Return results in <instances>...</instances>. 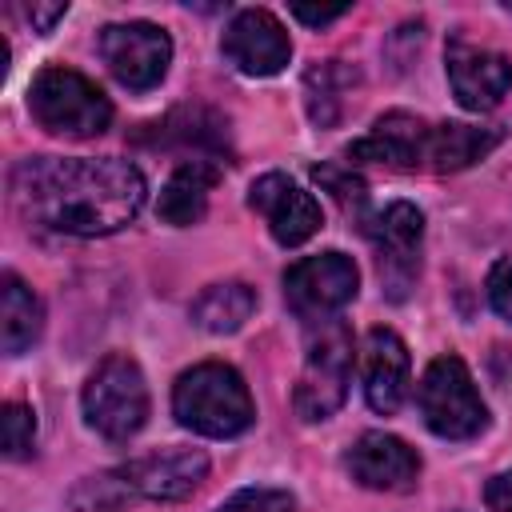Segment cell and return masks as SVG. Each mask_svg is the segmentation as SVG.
Returning <instances> with one entry per match:
<instances>
[{"instance_id":"obj_26","label":"cell","mask_w":512,"mask_h":512,"mask_svg":"<svg viewBox=\"0 0 512 512\" xmlns=\"http://www.w3.org/2000/svg\"><path fill=\"white\" fill-rule=\"evenodd\" d=\"M312 176H316V180H320V184H324V188H328L344 208H348V204H352V208H360V204H364V184H360L356 176L336 172V168H316Z\"/></svg>"},{"instance_id":"obj_21","label":"cell","mask_w":512,"mask_h":512,"mask_svg":"<svg viewBox=\"0 0 512 512\" xmlns=\"http://www.w3.org/2000/svg\"><path fill=\"white\" fill-rule=\"evenodd\" d=\"M256 312V292L244 284V280H224V284H212L204 288L196 300H192V320L204 328V332H236L244 328V320Z\"/></svg>"},{"instance_id":"obj_20","label":"cell","mask_w":512,"mask_h":512,"mask_svg":"<svg viewBox=\"0 0 512 512\" xmlns=\"http://www.w3.org/2000/svg\"><path fill=\"white\" fill-rule=\"evenodd\" d=\"M44 328V308L36 300V292L20 280V276H4V288H0V340H4V352L8 356H20L24 348L36 344Z\"/></svg>"},{"instance_id":"obj_4","label":"cell","mask_w":512,"mask_h":512,"mask_svg":"<svg viewBox=\"0 0 512 512\" xmlns=\"http://www.w3.org/2000/svg\"><path fill=\"white\" fill-rule=\"evenodd\" d=\"M84 420L104 440H128L148 420V384L132 356H104L84 384Z\"/></svg>"},{"instance_id":"obj_22","label":"cell","mask_w":512,"mask_h":512,"mask_svg":"<svg viewBox=\"0 0 512 512\" xmlns=\"http://www.w3.org/2000/svg\"><path fill=\"white\" fill-rule=\"evenodd\" d=\"M356 76L352 72H344L336 60L332 64H320V68H312L308 76H304V92H308V116L316 120V124H336V116H340V104H344V88L352 84Z\"/></svg>"},{"instance_id":"obj_28","label":"cell","mask_w":512,"mask_h":512,"mask_svg":"<svg viewBox=\"0 0 512 512\" xmlns=\"http://www.w3.org/2000/svg\"><path fill=\"white\" fill-rule=\"evenodd\" d=\"M484 504L492 512H512V472H500L484 484Z\"/></svg>"},{"instance_id":"obj_3","label":"cell","mask_w":512,"mask_h":512,"mask_svg":"<svg viewBox=\"0 0 512 512\" xmlns=\"http://www.w3.org/2000/svg\"><path fill=\"white\" fill-rule=\"evenodd\" d=\"M28 108L40 120V128L76 140L100 136L112 124L108 96L72 68H44L28 88Z\"/></svg>"},{"instance_id":"obj_12","label":"cell","mask_w":512,"mask_h":512,"mask_svg":"<svg viewBox=\"0 0 512 512\" xmlns=\"http://www.w3.org/2000/svg\"><path fill=\"white\" fill-rule=\"evenodd\" d=\"M248 204H252V212L264 216L268 232H272L284 248L304 244V240L320 228V204H316L296 180H288L284 172L260 176V180L248 188Z\"/></svg>"},{"instance_id":"obj_16","label":"cell","mask_w":512,"mask_h":512,"mask_svg":"<svg viewBox=\"0 0 512 512\" xmlns=\"http://www.w3.org/2000/svg\"><path fill=\"white\" fill-rule=\"evenodd\" d=\"M424 140H428V124L408 116V112H388L372 124L368 136H360L348 156L352 160H376L388 168H424Z\"/></svg>"},{"instance_id":"obj_15","label":"cell","mask_w":512,"mask_h":512,"mask_svg":"<svg viewBox=\"0 0 512 512\" xmlns=\"http://www.w3.org/2000/svg\"><path fill=\"white\" fill-rule=\"evenodd\" d=\"M364 396L380 416H392L408 396V348L392 328L364 336Z\"/></svg>"},{"instance_id":"obj_19","label":"cell","mask_w":512,"mask_h":512,"mask_svg":"<svg viewBox=\"0 0 512 512\" xmlns=\"http://www.w3.org/2000/svg\"><path fill=\"white\" fill-rule=\"evenodd\" d=\"M156 144H180L196 164H216L224 152V120L208 108H176L164 124H152Z\"/></svg>"},{"instance_id":"obj_5","label":"cell","mask_w":512,"mask_h":512,"mask_svg":"<svg viewBox=\"0 0 512 512\" xmlns=\"http://www.w3.org/2000/svg\"><path fill=\"white\" fill-rule=\"evenodd\" d=\"M420 416L444 440H472L488 424V408L460 356H436L420 380Z\"/></svg>"},{"instance_id":"obj_6","label":"cell","mask_w":512,"mask_h":512,"mask_svg":"<svg viewBox=\"0 0 512 512\" xmlns=\"http://www.w3.org/2000/svg\"><path fill=\"white\" fill-rule=\"evenodd\" d=\"M348 376H352V336L344 320H324L308 336V356L292 396L300 420H328L348 396Z\"/></svg>"},{"instance_id":"obj_7","label":"cell","mask_w":512,"mask_h":512,"mask_svg":"<svg viewBox=\"0 0 512 512\" xmlns=\"http://www.w3.org/2000/svg\"><path fill=\"white\" fill-rule=\"evenodd\" d=\"M360 272L344 252H320L304 256L284 272V300L300 320L324 324L336 320V312L356 296Z\"/></svg>"},{"instance_id":"obj_18","label":"cell","mask_w":512,"mask_h":512,"mask_svg":"<svg viewBox=\"0 0 512 512\" xmlns=\"http://www.w3.org/2000/svg\"><path fill=\"white\" fill-rule=\"evenodd\" d=\"M216 176H220L216 164L184 160V164L168 176V184L160 188V200H156L160 220H168V224H176V228L196 224V220L204 216V208H208V192H212Z\"/></svg>"},{"instance_id":"obj_30","label":"cell","mask_w":512,"mask_h":512,"mask_svg":"<svg viewBox=\"0 0 512 512\" xmlns=\"http://www.w3.org/2000/svg\"><path fill=\"white\" fill-rule=\"evenodd\" d=\"M64 12H68V4H32L24 16L32 20V28H36V32H48Z\"/></svg>"},{"instance_id":"obj_17","label":"cell","mask_w":512,"mask_h":512,"mask_svg":"<svg viewBox=\"0 0 512 512\" xmlns=\"http://www.w3.org/2000/svg\"><path fill=\"white\" fill-rule=\"evenodd\" d=\"M500 144V128L480 124H432L424 140V168L432 172H460L484 160Z\"/></svg>"},{"instance_id":"obj_10","label":"cell","mask_w":512,"mask_h":512,"mask_svg":"<svg viewBox=\"0 0 512 512\" xmlns=\"http://www.w3.org/2000/svg\"><path fill=\"white\" fill-rule=\"evenodd\" d=\"M444 60H448L452 92L468 112H488L512 92V60L492 48L452 36L444 48Z\"/></svg>"},{"instance_id":"obj_24","label":"cell","mask_w":512,"mask_h":512,"mask_svg":"<svg viewBox=\"0 0 512 512\" xmlns=\"http://www.w3.org/2000/svg\"><path fill=\"white\" fill-rule=\"evenodd\" d=\"M0 440H4V456H8V460L28 456V452H32V440H36V416H32V408H24V404H4Z\"/></svg>"},{"instance_id":"obj_25","label":"cell","mask_w":512,"mask_h":512,"mask_svg":"<svg viewBox=\"0 0 512 512\" xmlns=\"http://www.w3.org/2000/svg\"><path fill=\"white\" fill-rule=\"evenodd\" d=\"M292 508H296V500L284 488H240L216 512H292Z\"/></svg>"},{"instance_id":"obj_13","label":"cell","mask_w":512,"mask_h":512,"mask_svg":"<svg viewBox=\"0 0 512 512\" xmlns=\"http://www.w3.org/2000/svg\"><path fill=\"white\" fill-rule=\"evenodd\" d=\"M344 464L356 484L376 488V492H404V488H412V480L420 472V456L400 436H388V432H364L348 448Z\"/></svg>"},{"instance_id":"obj_11","label":"cell","mask_w":512,"mask_h":512,"mask_svg":"<svg viewBox=\"0 0 512 512\" xmlns=\"http://www.w3.org/2000/svg\"><path fill=\"white\" fill-rule=\"evenodd\" d=\"M220 48H224L228 64L244 76H276L292 56V40H288L284 24L264 8L236 12L232 24L224 28Z\"/></svg>"},{"instance_id":"obj_23","label":"cell","mask_w":512,"mask_h":512,"mask_svg":"<svg viewBox=\"0 0 512 512\" xmlns=\"http://www.w3.org/2000/svg\"><path fill=\"white\" fill-rule=\"evenodd\" d=\"M132 496L128 480L120 472H100V476H84L72 492V504L80 512H120L124 500Z\"/></svg>"},{"instance_id":"obj_1","label":"cell","mask_w":512,"mask_h":512,"mask_svg":"<svg viewBox=\"0 0 512 512\" xmlns=\"http://www.w3.org/2000/svg\"><path fill=\"white\" fill-rule=\"evenodd\" d=\"M20 212L52 232L108 236L144 208V176L116 156H36L12 176Z\"/></svg>"},{"instance_id":"obj_29","label":"cell","mask_w":512,"mask_h":512,"mask_svg":"<svg viewBox=\"0 0 512 512\" xmlns=\"http://www.w3.org/2000/svg\"><path fill=\"white\" fill-rule=\"evenodd\" d=\"M344 12H348L344 4H332V8H308V4H292V16H296V20H304V24H316V28H320V24L340 20Z\"/></svg>"},{"instance_id":"obj_9","label":"cell","mask_w":512,"mask_h":512,"mask_svg":"<svg viewBox=\"0 0 512 512\" xmlns=\"http://www.w3.org/2000/svg\"><path fill=\"white\" fill-rule=\"evenodd\" d=\"M368 240L376 244L380 256V280L392 300H404L416 268H420V236H424V216L408 200H392L364 224Z\"/></svg>"},{"instance_id":"obj_2","label":"cell","mask_w":512,"mask_h":512,"mask_svg":"<svg viewBox=\"0 0 512 512\" xmlns=\"http://www.w3.org/2000/svg\"><path fill=\"white\" fill-rule=\"evenodd\" d=\"M172 412L188 432L216 436V440L244 432L256 416L244 376L232 364H216V360L196 364L176 380Z\"/></svg>"},{"instance_id":"obj_14","label":"cell","mask_w":512,"mask_h":512,"mask_svg":"<svg viewBox=\"0 0 512 512\" xmlns=\"http://www.w3.org/2000/svg\"><path fill=\"white\" fill-rule=\"evenodd\" d=\"M208 472V456L200 448H160L120 468L132 492L152 500H180L188 496Z\"/></svg>"},{"instance_id":"obj_27","label":"cell","mask_w":512,"mask_h":512,"mask_svg":"<svg viewBox=\"0 0 512 512\" xmlns=\"http://www.w3.org/2000/svg\"><path fill=\"white\" fill-rule=\"evenodd\" d=\"M488 300L504 320H512V256L496 260V268L488 272Z\"/></svg>"},{"instance_id":"obj_8","label":"cell","mask_w":512,"mask_h":512,"mask_svg":"<svg viewBox=\"0 0 512 512\" xmlns=\"http://www.w3.org/2000/svg\"><path fill=\"white\" fill-rule=\"evenodd\" d=\"M100 56L124 88L144 92V88H156L164 80L168 60H172V40L164 28H156L148 20L108 24L100 32Z\"/></svg>"}]
</instances>
